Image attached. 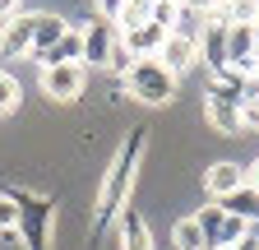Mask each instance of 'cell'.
I'll use <instances>...</instances> for the list:
<instances>
[{
    "mask_svg": "<svg viewBox=\"0 0 259 250\" xmlns=\"http://www.w3.org/2000/svg\"><path fill=\"white\" fill-rule=\"evenodd\" d=\"M144 144H148V130L144 125H135V130L125 135V144L116 148V158L102 176V190H97V204H93V232L88 241H102L107 227H111V218H120L130 209V190H135V176L144 167Z\"/></svg>",
    "mask_w": 259,
    "mask_h": 250,
    "instance_id": "1",
    "label": "cell"
},
{
    "mask_svg": "<svg viewBox=\"0 0 259 250\" xmlns=\"http://www.w3.org/2000/svg\"><path fill=\"white\" fill-rule=\"evenodd\" d=\"M120 84H125L130 98L144 102V107H167V102H176V88H181V79L162 65V60H135Z\"/></svg>",
    "mask_w": 259,
    "mask_h": 250,
    "instance_id": "2",
    "label": "cell"
},
{
    "mask_svg": "<svg viewBox=\"0 0 259 250\" xmlns=\"http://www.w3.org/2000/svg\"><path fill=\"white\" fill-rule=\"evenodd\" d=\"M10 199L19 209V241H23V250H51L56 199L51 195H28V190H10Z\"/></svg>",
    "mask_w": 259,
    "mask_h": 250,
    "instance_id": "3",
    "label": "cell"
},
{
    "mask_svg": "<svg viewBox=\"0 0 259 250\" xmlns=\"http://www.w3.org/2000/svg\"><path fill=\"white\" fill-rule=\"evenodd\" d=\"M88 88V74L83 65H47L42 70V93L51 102H79Z\"/></svg>",
    "mask_w": 259,
    "mask_h": 250,
    "instance_id": "4",
    "label": "cell"
},
{
    "mask_svg": "<svg viewBox=\"0 0 259 250\" xmlns=\"http://www.w3.org/2000/svg\"><path fill=\"white\" fill-rule=\"evenodd\" d=\"M116 23L111 19H93L83 23V65H97V70H107L111 65V51H116Z\"/></svg>",
    "mask_w": 259,
    "mask_h": 250,
    "instance_id": "5",
    "label": "cell"
},
{
    "mask_svg": "<svg viewBox=\"0 0 259 250\" xmlns=\"http://www.w3.org/2000/svg\"><path fill=\"white\" fill-rule=\"evenodd\" d=\"M199 65H208V74H218V70L232 65V51H227V23L204 19V28H199Z\"/></svg>",
    "mask_w": 259,
    "mask_h": 250,
    "instance_id": "6",
    "label": "cell"
},
{
    "mask_svg": "<svg viewBox=\"0 0 259 250\" xmlns=\"http://www.w3.org/2000/svg\"><path fill=\"white\" fill-rule=\"evenodd\" d=\"M32 23H37V14H23V10L0 23V56L5 60H19L32 51Z\"/></svg>",
    "mask_w": 259,
    "mask_h": 250,
    "instance_id": "7",
    "label": "cell"
},
{
    "mask_svg": "<svg viewBox=\"0 0 259 250\" xmlns=\"http://www.w3.org/2000/svg\"><path fill=\"white\" fill-rule=\"evenodd\" d=\"M204 120L222 135H241V98H227V93H204Z\"/></svg>",
    "mask_w": 259,
    "mask_h": 250,
    "instance_id": "8",
    "label": "cell"
},
{
    "mask_svg": "<svg viewBox=\"0 0 259 250\" xmlns=\"http://www.w3.org/2000/svg\"><path fill=\"white\" fill-rule=\"evenodd\" d=\"M167 28H157V23H144V28H130V33H120V42H125V51L135 56V60H157L162 56V47H167Z\"/></svg>",
    "mask_w": 259,
    "mask_h": 250,
    "instance_id": "9",
    "label": "cell"
},
{
    "mask_svg": "<svg viewBox=\"0 0 259 250\" xmlns=\"http://www.w3.org/2000/svg\"><path fill=\"white\" fill-rule=\"evenodd\" d=\"M157 60H162V65H167L176 79H181V74H190V65L199 60V37H194V33H171Z\"/></svg>",
    "mask_w": 259,
    "mask_h": 250,
    "instance_id": "10",
    "label": "cell"
},
{
    "mask_svg": "<svg viewBox=\"0 0 259 250\" xmlns=\"http://www.w3.org/2000/svg\"><path fill=\"white\" fill-rule=\"evenodd\" d=\"M65 33H70V23H65L60 14H37V23H32V51H28V56L42 65V60H47V51H51Z\"/></svg>",
    "mask_w": 259,
    "mask_h": 250,
    "instance_id": "11",
    "label": "cell"
},
{
    "mask_svg": "<svg viewBox=\"0 0 259 250\" xmlns=\"http://www.w3.org/2000/svg\"><path fill=\"white\" fill-rule=\"evenodd\" d=\"M241 185H245V167H236V162H213V167L204 172V190H208L213 204H218L222 195L241 190Z\"/></svg>",
    "mask_w": 259,
    "mask_h": 250,
    "instance_id": "12",
    "label": "cell"
},
{
    "mask_svg": "<svg viewBox=\"0 0 259 250\" xmlns=\"http://www.w3.org/2000/svg\"><path fill=\"white\" fill-rule=\"evenodd\" d=\"M120 250H153V232L144 223V213H135V209L120 213Z\"/></svg>",
    "mask_w": 259,
    "mask_h": 250,
    "instance_id": "13",
    "label": "cell"
},
{
    "mask_svg": "<svg viewBox=\"0 0 259 250\" xmlns=\"http://www.w3.org/2000/svg\"><path fill=\"white\" fill-rule=\"evenodd\" d=\"M47 65H83V28H70V33L47 51L42 70H47Z\"/></svg>",
    "mask_w": 259,
    "mask_h": 250,
    "instance_id": "14",
    "label": "cell"
},
{
    "mask_svg": "<svg viewBox=\"0 0 259 250\" xmlns=\"http://www.w3.org/2000/svg\"><path fill=\"white\" fill-rule=\"evenodd\" d=\"M218 209H222V213H236V218H245V223L259 227V190H254V185H241V190L222 195Z\"/></svg>",
    "mask_w": 259,
    "mask_h": 250,
    "instance_id": "15",
    "label": "cell"
},
{
    "mask_svg": "<svg viewBox=\"0 0 259 250\" xmlns=\"http://www.w3.org/2000/svg\"><path fill=\"white\" fill-rule=\"evenodd\" d=\"M171 241H176V250H204V232L194 223V213H185V218L171 223Z\"/></svg>",
    "mask_w": 259,
    "mask_h": 250,
    "instance_id": "16",
    "label": "cell"
},
{
    "mask_svg": "<svg viewBox=\"0 0 259 250\" xmlns=\"http://www.w3.org/2000/svg\"><path fill=\"white\" fill-rule=\"evenodd\" d=\"M153 23V0H125V10L116 19V33H130V28H144Z\"/></svg>",
    "mask_w": 259,
    "mask_h": 250,
    "instance_id": "17",
    "label": "cell"
},
{
    "mask_svg": "<svg viewBox=\"0 0 259 250\" xmlns=\"http://www.w3.org/2000/svg\"><path fill=\"white\" fill-rule=\"evenodd\" d=\"M19 102H23V84H19L14 74L0 70V116H14V111H19Z\"/></svg>",
    "mask_w": 259,
    "mask_h": 250,
    "instance_id": "18",
    "label": "cell"
},
{
    "mask_svg": "<svg viewBox=\"0 0 259 250\" xmlns=\"http://www.w3.org/2000/svg\"><path fill=\"white\" fill-rule=\"evenodd\" d=\"M208 88H213V93H227V98H241V93H245V74L227 65V70H218V74L208 79Z\"/></svg>",
    "mask_w": 259,
    "mask_h": 250,
    "instance_id": "19",
    "label": "cell"
},
{
    "mask_svg": "<svg viewBox=\"0 0 259 250\" xmlns=\"http://www.w3.org/2000/svg\"><path fill=\"white\" fill-rule=\"evenodd\" d=\"M19 232V209H14V199H10V190L0 195V236H14Z\"/></svg>",
    "mask_w": 259,
    "mask_h": 250,
    "instance_id": "20",
    "label": "cell"
},
{
    "mask_svg": "<svg viewBox=\"0 0 259 250\" xmlns=\"http://www.w3.org/2000/svg\"><path fill=\"white\" fill-rule=\"evenodd\" d=\"M130 65H135V56H130V51H125V42L116 37V51H111V65H107V70H116V74L125 79V74H130Z\"/></svg>",
    "mask_w": 259,
    "mask_h": 250,
    "instance_id": "21",
    "label": "cell"
},
{
    "mask_svg": "<svg viewBox=\"0 0 259 250\" xmlns=\"http://www.w3.org/2000/svg\"><path fill=\"white\" fill-rule=\"evenodd\" d=\"M213 5H218V0H181V10H185V14H199V19H208Z\"/></svg>",
    "mask_w": 259,
    "mask_h": 250,
    "instance_id": "22",
    "label": "cell"
},
{
    "mask_svg": "<svg viewBox=\"0 0 259 250\" xmlns=\"http://www.w3.org/2000/svg\"><path fill=\"white\" fill-rule=\"evenodd\" d=\"M120 10H125V0H97V19H120Z\"/></svg>",
    "mask_w": 259,
    "mask_h": 250,
    "instance_id": "23",
    "label": "cell"
},
{
    "mask_svg": "<svg viewBox=\"0 0 259 250\" xmlns=\"http://www.w3.org/2000/svg\"><path fill=\"white\" fill-rule=\"evenodd\" d=\"M241 102H259V74L245 79V93H241Z\"/></svg>",
    "mask_w": 259,
    "mask_h": 250,
    "instance_id": "24",
    "label": "cell"
},
{
    "mask_svg": "<svg viewBox=\"0 0 259 250\" xmlns=\"http://www.w3.org/2000/svg\"><path fill=\"white\" fill-rule=\"evenodd\" d=\"M19 5H23V0H0V23L14 19V14H19Z\"/></svg>",
    "mask_w": 259,
    "mask_h": 250,
    "instance_id": "25",
    "label": "cell"
},
{
    "mask_svg": "<svg viewBox=\"0 0 259 250\" xmlns=\"http://www.w3.org/2000/svg\"><path fill=\"white\" fill-rule=\"evenodd\" d=\"M232 250H259V227H254V232H250V236H245V241H236V245H232Z\"/></svg>",
    "mask_w": 259,
    "mask_h": 250,
    "instance_id": "26",
    "label": "cell"
},
{
    "mask_svg": "<svg viewBox=\"0 0 259 250\" xmlns=\"http://www.w3.org/2000/svg\"><path fill=\"white\" fill-rule=\"evenodd\" d=\"M245 185H254V190H259V158H254V162L245 167Z\"/></svg>",
    "mask_w": 259,
    "mask_h": 250,
    "instance_id": "27",
    "label": "cell"
},
{
    "mask_svg": "<svg viewBox=\"0 0 259 250\" xmlns=\"http://www.w3.org/2000/svg\"><path fill=\"white\" fill-rule=\"evenodd\" d=\"M254 42H259V19H254Z\"/></svg>",
    "mask_w": 259,
    "mask_h": 250,
    "instance_id": "28",
    "label": "cell"
},
{
    "mask_svg": "<svg viewBox=\"0 0 259 250\" xmlns=\"http://www.w3.org/2000/svg\"><path fill=\"white\" fill-rule=\"evenodd\" d=\"M218 5H227V0H218Z\"/></svg>",
    "mask_w": 259,
    "mask_h": 250,
    "instance_id": "29",
    "label": "cell"
}]
</instances>
